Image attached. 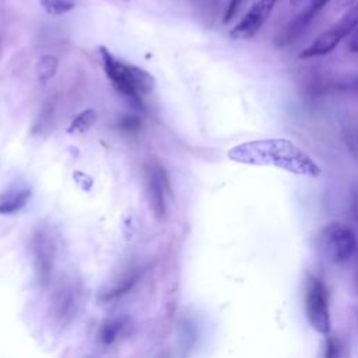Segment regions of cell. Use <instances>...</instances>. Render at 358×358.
<instances>
[{"instance_id": "obj_7", "label": "cell", "mask_w": 358, "mask_h": 358, "mask_svg": "<svg viewBox=\"0 0 358 358\" xmlns=\"http://www.w3.org/2000/svg\"><path fill=\"white\" fill-rule=\"evenodd\" d=\"M278 0H257L245 14V17L229 31V36L232 39H250L253 38L264 22L271 15Z\"/></svg>"}, {"instance_id": "obj_11", "label": "cell", "mask_w": 358, "mask_h": 358, "mask_svg": "<svg viewBox=\"0 0 358 358\" xmlns=\"http://www.w3.org/2000/svg\"><path fill=\"white\" fill-rule=\"evenodd\" d=\"M95 120H96L95 110H92V109L83 110L71 120V123L67 129V133H84L95 123Z\"/></svg>"}, {"instance_id": "obj_2", "label": "cell", "mask_w": 358, "mask_h": 358, "mask_svg": "<svg viewBox=\"0 0 358 358\" xmlns=\"http://www.w3.org/2000/svg\"><path fill=\"white\" fill-rule=\"evenodd\" d=\"M103 70L113 88L134 108L144 109L143 96L155 88V78L144 69L124 63L105 46L99 48Z\"/></svg>"}, {"instance_id": "obj_19", "label": "cell", "mask_w": 358, "mask_h": 358, "mask_svg": "<svg viewBox=\"0 0 358 358\" xmlns=\"http://www.w3.org/2000/svg\"><path fill=\"white\" fill-rule=\"evenodd\" d=\"M357 1L358 0H336L334 11H347V8L350 10L351 7H354Z\"/></svg>"}, {"instance_id": "obj_16", "label": "cell", "mask_w": 358, "mask_h": 358, "mask_svg": "<svg viewBox=\"0 0 358 358\" xmlns=\"http://www.w3.org/2000/svg\"><path fill=\"white\" fill-rule=\"evenodd\" d=\"M340 354H341V344L340 341L327 334L326 336V340H324V344H323V358H340Z\"/></svg>"}, {"instance_id": "obj_10", "label": "cell", "mask_w": 358, "mask_h": 358, "mask_svg": "<svg viewBox=\"0 0 358 358\" xmlns=\"http://www.w3.org/2000/svg\"><path fill=\"white\" fill-rule=\"evenodd\" d=\"M31 197V190L25 186L10 187L0 193V214L8 215L22 210Z\"/></svg>"}, {"instance_id": "obj_14", "label": "cell", "mask_w": 358, "mask_h": 358, "mask_svg": "<svg viewBox=\"0 0 358 358\" xmlns=\"http://www.w3.org/2000/svg\"><path fill=\"white\" fill-rule=\"evenodd\" d=\"M123 329V322L120 319H112V320H108L102 329H101V333H99V337H101V341L103 344H110L116 340V337L119 336L120 330Z\"/></svg>"}, {"instance_id": "obj_18", "label": "cell", "mask_w": 358, "mask_h": 358, "mask_svg": "<svg viewBox=\"0 0 358 358\" xmlns=\"http://www.w3.org/2000/svg\"><path fill=\"white\" fill-rule=\"evenodd\" d=\"M242 0H229V4H228V8H227V13H225V17H224V24H228L234 15L236 14L238 11V7L241 4Z\"/></svg>"}, {"instance_id": "obj_23", "label": "cell", "mask_w": 358, "mask_h": 358, "mask_svg": "<svg viewBox=\"0 0 358 358\" xmlns=\"http://www.w3.org/2000/svg\"><path fill=\"white\" fill-rule=\"evenodd\" d=\"M331 0H312V3H310V6L316 10V11H319L320 8H323L327 3H330Z\"/></svg>"}, {"instance_id": "obj_6", "label": "cell", "mask_w": 358, "mask_h": 358, "mask_svg": "<svg viewBox=\"0 0 358 358\" xmlns=\"http://www.w3.org/2000/svg\"><path fill=\"white\" fill-rule=\"evenodd\" d=\"M144 179L150 210L157 220H162L166 214V200L171 194L166 172L159 164L150 162L144 168Z\"/></svg>"}, {"instance_id": "obj_4", "label": "cell", "mask_w": 358, "mask_h": 358, "mask_svg": "<svg viewBox=\"0 0 358 358\" xmlns=\"http://www.w3.org/2000/svg\"><path fill=\"white\" fill-rule=\"evenodd\" d=\"M357 27H358V4H355L348 11H345L344 15L336 24H333L329 29L317 35L305 49H302V52H299L298 59L306 60V59L329 55L331 50H334L338 46V43L345 36H350Z\"/></svg>"}, {"instance_id": "obj_20", "label": "cell", "mask_w": 358, "mask_h": 358, "mask_svg": "<svg viewBox=\"0 0 358 358\" xmlns=\"http://www.w3.org/2000/svg\"><path fill=\"white\" fill-rule=\"evenodd\" d=\"M347 48H348V50H350L351 53H358V27H357L355 31L350 35Z\"/></svg>"}, {"instance_id": "obj_3", "label": "cell", "mask_w": 358, "mask_h": 358, "mask_svg": "<svg viewBox=\"0 0 358 358\" xmlns=\"http://www.w3.org/2000/svg\"><path fill=\"white\" fill-rule=\"evenodd\" d=\"M319 250L323 257L336 264L345 266L358 253V239L354 231L341 222H330L322 228L317 238Z\"/></svg>"}, {"instance_id": "obj_13", "label": "cell", "mask_w": 358, "mask_h": 358, "mask_svg": "<svg viewBox=\"0 0 358 358\" xmlns=\"http://www.w3.org/2000/svg\"><path fill=\"white\" fill-rule=\"evenodd\" d=\"M42 8L50 15H62L74 10V0H39Z\"/></svg>"}, {"instance_id": "obj_22", "label": "cell", "mask_w": 358, "mask_h": 358, "mask_svg": "<svg viewBox=\"0 0 358 358\" xmlns=\"http://www.w3.org/2000/svg\"><path fill=\"white\" fill-rule=\"evenodd\" d=\"M351 210H352V215H354L355 221L358 222V193H355V194H354V197H352Z\"/></svg>"}, {"instance_id": "obj_17", "label": "cell", "mask_w": 358, "mask_h": 358, "mask_svg": "<svg viewBox=\"0 0 358 358\" xmlns=\"http://www.w3.org/2000/svg\"><path fill=\"white\" fill-rule=\"evenodd\" d=\"M119 127L124 131H137L140 129V120L136 116H123L119 122Z\"/></svg>"}, {"instance_id": "obj_8", "label": "cell", "mask_w": 358, "mask_h": 358, "mask_svg": "<svg viewBox=\"0 0 358 358\" xmlns=\"http://www.w3.org/2000/svg\"><path fill=\"white\" fill-rule=\"evenodd\" d=\"M32 249L38 281L42 285H46L49 282L55 260V241L48 228H38L35 231Z\"/></svg>"}, {"instance_id": "obj_21", "label": "cell", "mask_w": 358, "mask_h": 358, "mask_svg": "<svg viewBox=\"0 0 358 358\" xmlns=\"http://www.w3.org/2000/svg\"><path fill=\"white\" fill-rule=\"evenodd\" d=\"M344 88H345V91H347V92H350V94H352V95L358 96V78H352V80H350V81L344 85Z\"/></svg>"}, {"instance_id": "obj_12", "label": "cell", "mask_w": 358, "mask_h": 358, "mask_svg": "<svg viewBox=\"0 0 358 358\" xmlns=\"http://www.w3.org/2000/svg\"><path fill=\"white\" fill-rule=\"evenodd\" d=\"M57 66H59V62L55 56H52V55L42 56L36 63L38 80L42 81V83L50 80L55 76V73L57 70Z\"/></svg>"}, {"instance_id": "obj_1", "label": "cell", "mask_w": 358, "mask_h": 358, "mask_svg": "<svg viewBox=\"0 0 358 358\" xmlns=\"http://www.w3.org/2000/svg\"><path fill=\"white\" fill-rule=\"evenodd\" d=\"M234 162L252 166H273L298 176L316 178L322 173L317 162L294 141L284 137L250 140L227 152Z\"/></svg>"}, {"instance_id": "obj_5", "label": "cell", "mask_w": 358, "mask_h": 358, "mask_svg": "<svg viewBox=\"0 0 358 358\" xmlns=\"http://www.w3.org/2000/svg\"><path fill=\"white\" fill-rule=\"evenodd\" d=\"M303 305L306 319L310 327L327 336L331 329L330 322V312H329V301L326 287L317 277H309L305 285V295H303Z\"/></svg>"}, {"instance_id": "obj_9", "label": "cell", "mask_w": 358, "mask_h": 358, "mask_svg": "<svg viewBox=\"0 0 358 358\" xmlns=\"http://www.w3.org/2000/svg\"><path fill=\"white\" fill-rule=\"evenodd\" d=\"M317 11L309 6L306 7L302 13H299L294 20H291L275 36V46H285L291 42H294L298 36H301L303 34V31L306 29V27L310 24V21L315 18V14Z\"/></svg>"}, {"instance_id": "obj_15", "label": "cell", "mask_w": 358, "mask_h": 358, "mask_svg": "<svg viewBox=\"0 0 358 358\" xmlns=\"http://www.w3.org/2000/svg\"><path fill=\"white\" fill-rule=\"evenodd\" d=\"M136 281H137V275H136V274H134V275H126L124 278L119 280V282H117L116 285H113L109 291L105 292L103 299L109 301V299H113V298H116V296H120V295L126 294V292L134 285Z\"/></svg>"}]
</instances>
